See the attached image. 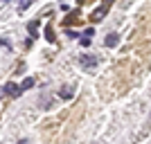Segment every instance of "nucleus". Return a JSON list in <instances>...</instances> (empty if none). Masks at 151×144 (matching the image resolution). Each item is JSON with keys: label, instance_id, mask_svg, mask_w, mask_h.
<instances>
[{"label": "nucleus", "instance_id": "f257e3e1", "mask_svg": "<svg viewBox=\"0 0 151 144\" xmlns=\"http://www.w3.org/2000/svg\"><path fill=\"white\" fill-rule=\"evenodd\" d=\"M79 63H81V68H95V65H97V57H93V54H86V57L79 59Z\"/></svg>", "mask_w": 151, "mask_h": 144}, {"label": "nucleus", "instance_id": "f03ea898", "mask_svg": "<svg viewBox=\"0 0 151 144\" xmlns=\"http://www.w3.org/2000/svg\"><path fill=\"white\" fill-rule=\"evenodd\" d=\"M104 45H106V47H117V45H120V36H117V34H108V36L104 38Z\"/></svg>", "mask_w": 151, "mask_h": 144}, {"label": "nucleus", "instance_id": "7ed1b4c3", "mask_svg": "<svg viewBox=\"0 0 151 144\" xmlns=\"http://www.w3.org/2000/svg\"><path fill=\"white\" fill-rule=\"evenodd\" d=\"M5 92H7V95H12V97H18V95H20V86H16V83L9 81V83L5 86Z\"/></svg>", "mask_w": 151, "mask_h": 144}, {"label": "nucleus", "instance_id": "20e7f679", "mask_svg": "<svg viewBox=\"0 0 151 144\" xmlns=\"http://www.w3.org/2000/svg\"><path fill=\"white\" fill-rule=\"evenodd\" d=\"M106 9H108V7H104V5H101L99 9H95V11H93V16H90V20H95V23H99V20L104 18V14H106Z\"/></svg>", "mask_w": 151, "mask_h": 144}, {"label": "nucleus", "instance_id": "39448f33", "mask_svg": "<svg viewBox=\"0 0 151 144\" xmlns=\"http://www.w3.org/2000/svg\"><path fill=\"white\" fill-rule=\"evenodd\" d=\"M59 97H61V99H70V97H72V88H70V86H63L61 92H59Z\"/></svg>", "mask_w": 151, "mask_h": 144}, {"label": "nucleus", "instance_id": "423d86ee", "mask_svg": "<svg viewBox=\"0 0 151 144\" xmlns=\"http://www.w3.org/2000/svg\"><path fill=\"white\" fill-rule=\"evenodd\" d=\"M38 25H41V23H38V20H34V23H29V25H27V29H29V34L34 38H36V32H38Z\"/></svg>", "mask_w": 151, "mask_h": 144}, {"label": "nucleus", "instance_id": "0eeeda50", "mask_svg": "<svg viewBox=\"0 0 151 144\" xmlns=\"http://www.w3.org/2000/svg\"><path fill=\"white\" fill-rule=\"evenodd\" d=\"M32 86H34V79H32V77H27L25 81L20 83V92H23V90H29V88H32Z\"/></svg>", "mask_w": 151, "mask_h": 144}, {"label": "nucleus", "instance_id": "6e6552de", "mask_svg": "<svg viewBox=\"0 0 151 144\" xmlns=\"http://www.w3.org/2000/svg\"><path fill=\"white\" fill-rule=\"evenodd\" d=\"M45 38H47L50 43H54V29H52V27H45Z\"/></svg>", "mask_w": 151, "mask_h": 144}, {"label": "nucleus", "instance_id": "1a4fd4ad", "mask_svg": "<svg viewBox=\"0 0 151 144\" xmlns=\"http://www.w3.org/2000/svg\"><path fill=\"white\" fill-rule=\"evenodd\" d=\"M81 45H86V47H88V45H90V36H86V34H83V36H81Z\"/></svg>", "mask_w": 151, "mask_h": 144}, {"label": "nucleus", "instance_id": "9d476101", "mask_svg": "<svg viewBox=\"0 0 151 144\" xmlns=\"http://www.w3.org/2000/svg\"><path fill=\"white\" fill-rule=\"evenodd\" d=\"M18 144H29V140H20V142Z\"/></svg>", "mask_w": 151, "mask_h": 144}]
</instances>
